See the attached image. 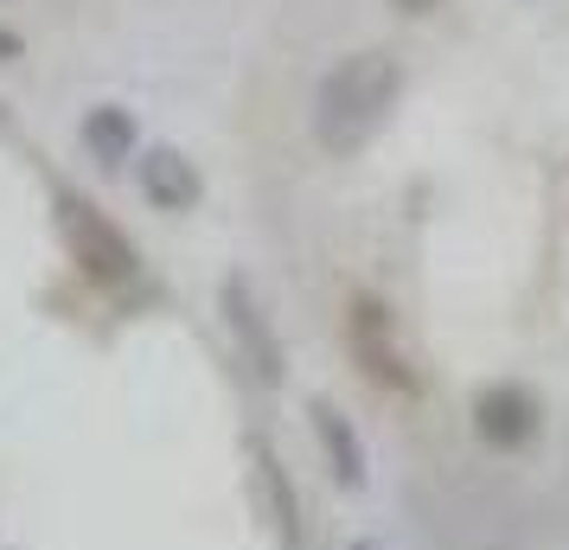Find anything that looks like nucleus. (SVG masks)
Masks as SVG:
<instances>
[{
	"mask_svg": "<svg viewBox=\"0 0 569 550\" xmlns=\"http://www.w3.org/2000/svg\"><path fill=\"white\" fill-rule=\"evenodd\" d=\"M397 97H403V58L385 52V46L346 52L313 90V141L333 160L365 154L385 134Z\"/></svg>",
	"mask_w": 569,
	"mask_h": 550,
	"instance_id": "f257e3e1",
	"label": "nucleus"
},
{
	"mask_svg": "<svg viewBox=\"0 0 569 550\" xmlns=\"http://www.w3.org/2000/svg\"><path fill=\"white\" fill-rule=\"evenodd\" d=\"M52 218H58V237H64V257L78 262L83 282H97V289H129L134 276H141V250L129 243V231L109 224V211H97L83 192H58Z\"/></svg>",
	"mask_w": 569,
	"mask_h": 550,
	"instance_id": "f03ea898",
	"label": "nucleus"
},
{
	"mask_svg": "<svg viewBox=\"0 0 569 550\" xmlns=\"http://www.w3.org/2000/svg\"><path fill=\"white\" fill-rule=\"evenodd\" d=\"M346 340H352V359L371 384H385L397 397H416L422 391V378L416 366L403 359V340H397V320L378 294H352V314H346Z\"/></svg>",
	"mask_w": 569,
	"mask_h": 550,
	"instance_id": "7ed1b4c3",
	"label": "nucleus"
},
{
	"mask_svg": "<svg viewBox=\"0 0 569 550\" xmlns=\"http://www.w3.org/2000/svg\"><path fill=\"white\" fill-rule=\"evenodd\" d=\"M543 429V410H538V391H525V384H487V391L473 397V436L499 454H518V448H531Z\"/></svg>",
	"mask_w": 569,
	"mask_h": 550,
	"instance_id": "20e7f679",
	"label": "nucleus"
},
{
	"mask_svg": "<svg viewBox=\"0 0 569 550\" xmlns=\"http://www.w3.org/2000/svg\"><path fill=\"white\" fill-rule=\"evenodd\" d=\"M224 314H231V333L243 340V352H250V371H257L262 384H282V340L269 333V320H262V308L250 301V289L243 282H224Z\"/></svg>",
	"mask_w": 569,
	"mask_h": 550,
	"instance_id": "39448f33",
	"label": "nucleus"
},
{
	"mask_svg": "<svg viewBox=\"0 0 569 550\" xmlns=\"http://www.w3.org/2000/svg\"><path fill=\"white\" fill-rule=\"evenodd\" d=\"M257 512H262V524L276 531V544L282 550H308V538H301V499H295V480H288V468L262 448L257 454Z\"/></svg>",
	"mask_w": 569,
	"mask_h": 550,
	"instance_id": "423d86ee",
	"label": "nucleus"
},
{
	"mask_svg": "<svg viewBox=\"0 0 569 550\" xmlns=\"http://www.w3.org/2000/svg\"><path fill=\"white\" fill-rule=\"evenodd\" d=\"M308 422H313V436H320V448H327V468H333V480L346 487V493H359V487H365V442L352 436L346 410H339L333 397H313Z\"/></svg>",
	"mask_w": 569,
	"mask_h": 550,
	"instance_id": "0eeeda50",
	"label": "nucleus"
},
{
	"mask_svg": "<svg viewBox=\"0 0 569 550\" xmlns=\"http://www.w3.org/2000/svg\"><path fill=\"white\" fill-rule=\"evenodd\" d=\"M141 192H148L160 211H192L206 199V180H199V167H192L180 148H154V154L141 160Z\"/></svg>",
	"mask_w": 569,
	"mask_h": 550,
	"instance_id": "6e6552de",
	"label": "nucleus"
},
{
	"mask_svg": "<svg viewBox=\"0 0 569 550\" xmlns=\"http://www.w3.org/2000/svg\"><path fill=\"white\" fill-rule=\"evenodd\" d=\"M83 148L103 160V167H116V160L134 148V116L129 109H109V103L90 109V116H83Z\"/></svg>",
	"mask_w": 569,
	"mask_h": 550,
	"instance_id": "1a4fd4ad",
	"label": "nucleus"
},
{
	"mask_svg": "<svg viewBox=\"0 0 569 550\" xmlns=\"http://www.w3.org/2000/svg\"><path fill=\"white\" fill-rule=\"evenodd\" d=\"M390 7H397V13H436L441 0H390Z\"/></svg>",
	"mask_w": 569,
	"mask_h": 550,
	"instance_id": "9d476101",
	"label": "nucleus"
},
{
	"mask_svg": "<svg viewBox=\"0 0 569 550\" xmlns=\"http://www.w3.org/2000/svg\"><path fill=\"white\" fill-rule=\"evenodd\" d=\"M20 52V39H7V32H0V58H13Z\"/></svg>",
	"mask_w": 569,
	"mask_h": 550,
	"instance_id": "9b49d317",
	"label": "nucleus"
}]
</instances>
